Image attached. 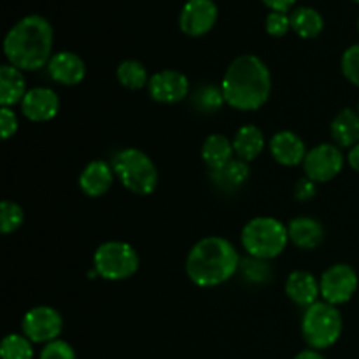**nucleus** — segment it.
<instances>
[{
    "label": "nucleus",
    "mask_w": 359,
    "mask_h": 359,
    "mask_svg": "<svg viewBox=\"0 0 359 359\" xmlns=\"http://www.w3.org/2000/svg\"><path fill=\"white\" fill-rule=\"evenodd\" d=\"M219 86L228 107L255 112L269 102L272 74L258 55H241L228 65Z\"/></svg>",
    "instance_id": "nucleus-1"
},
{
    "label": "nucleus",
    "mask_w": 359,
    "mask_h": 359,
    "mask_svg": "<svg viewBox=\"0 0 359 359\" xmlns=\"http://www.w3.org/2000/svg\"><path fill=\"white\" fill-rule=\"evenodd\" d=\"M55 42L53 25L41 14H28L18 20L4 37L7 63L23 72H37L48 67Z\"/></svg>",
    "instance_id": "nucleus-2"
},
{
    "label": "nucleus",
    "mask_w": 359,
    "mask_h": 359,
    "mask_svg": "<svg viewBox=\"0 0 359 359\" xmlns=\"http://www.w3.org/2000/svg\"><path fill=\"white\" fill-rule=\"evenodd\" d=\"M241 262L237 248L228 238L210 235L189 249L186 276L198 287H217L241 270Z\"/></svg>",
    "instance_id": "nucleus-3"
},
{
    "label": "nucleus",
    "mask_w": 359,
    "mask_h": 359,
    "mask_svg": "<svg viewBox=\"0 0 359 359\" xmlns=\"http://www.w3.org/2000/svg\"><path fill=\"white\" fill-rule=\"evenodd\" d=\"M241 244L248 256L263 262L277 258L290 244L287 224L272 216H258L244 224Z\"/></svg>",
    "instance_id": "nucleus-4"
},
{
    "label": "nucleus",
    "mask_w": 359,
    "mask_h": 359,
    "mask_svg": "<svg viewBox=\"0 0 359 359\" xmlns=\"http://www.w3.org/2000/svg\"><path fill=\"white\" fill-rule=\"evenodd\" d=\"M116 181L125 189L139 196H147L158 188V168L153 158L139 147H125L112 158Z\"/></svg>",
    "instance_id": "nucleus-5"
},
{
    "label": "nucleus",
    "mask_w": 359,
    "mask_h": 359,
    "mask_svg": "<svg viewBox=\"0 0 359 359\" xmlns=\"http://www.w3.org/2000/svg\"><path fill=\"white\" fill-rule=\"evenodd\" d=\"M342 332L344 319L339 307L319 300L305 309L302 318V337L311 349H330L339 342Z\"/></svg>",
    "instance_id": "nucleus-6"
},
{
    "label": "nucleus",
    "mask_w": 359,
    "mask_h": 359,
    "mask_svg": "<svg viewBox=\"0 0 359 359\" xmlns=\"http://www.w3.org/2000/svg\"><path fill=\"white\" fill-rule=\"evenodd\" d=\"M140 258L132 244L123 241H107L95 249L93 269L98 277L109 283L132 279L139 272Z\"/></svg>",
    "instance_id": "nucleus-7"
},
{
    "label": "nucleus",
    "mask_w": 359,
    "mask_h": 359,
    "mask_svg": "<svg viewBox=\"0 0 359 359\" xmlns=\"http://www.w3.org/2000/svg\"><path fill=\"white\" fill-rule=\"evenodd\" d=\"M319 286H321V300L339 307L353 300L356 294L359 287L358 272L347 263H335L321 273Z\"/></svg>",
    "instance_id": "nucleus-8"
},
{
    "label": "nucleus",
    "mask_w": 359,
    "mask_h": 359,
    "mask_svg": "<svg viewBox=\"0 0 359 359\" xmlns=\"http://www.w3.org/2000/svg\"><path fill=\"white\" fill-rule=\"evenodd\" d=\"M344 163H346V156L342 149L337 144L325 142L309 149L302 167H304L305 177L312 179L318 184H325L342 172Z\"/></svg>",
    "instance_id": "nucleus-9"
},
{
    "label": "nucleus",
    "mask_w": 359,
    "mask_h": 359,
    "mask_svg": "<svg viewBox=\"0 0 359 359\" xmlns=\"http://www.w3.org/2000/svg\"><path fill=\"white\" fill-rule=\"evenodd\" d=\"M63 332V318L49 305L30 309L21 319V333L34 344H49L58 340Z\"/></svg>",
    "instance_id": "nucleus-10"
},
{
    "label": "nucleus",
    "mask_w": 359,
    "mask_h": 359,
    "mask_svg": "<svg viewBox=\"0 0 359 359\" xmlns=\"http://www.w3.org/2000/svg\"><path fill=\"white\" fill-rule=\"evenodd\" d=\"M219 11L214 0H186L179 13V28L188 37H203L216 25Z\"/></svg>",
    "instance_id": "nucleus-11"
},
{
    "label": "nucleus",
    "mask_w": 359,
    "mask_h": 359,
    "mask_svg": "<svg viewBox=\"0 0 359 359\" xmlns=\"http://www.w3.org/2000/svg\"><path fill=\"white\" fill-rule=\"evenodd\" d=\"M189 79L186 74L175 69H163L153 74L147 84L149 97L158 104L174 105L184 100L189 95Z\"/></svg>",
    "instance_id": "nucleus-12"
},
{
    "label": "nucleus",
    "mask_w": 359,
    "mask_h": 359,
    "mask_svg": "<svg viewBox=\"0 0 359 359\" xmlns=\"http://www.w3.org/2000/svg\"><path fill=\"white\" fill-rule=\"evenodd\" d=\"M21 114L32 123H48L60 112V97L53 88H30L20 104Z\"/></svg>",
    "instance_id": "nucleus-13"
},
{
    "label": "nucleus",
    "mask_w": 359,
    "mask_h": 359,
    "mask_svg": "<svg viewBox=\"0 0 359 359\" xmlns=\"http://www.w3.org/2000/svg\"><path fill=\"white\" fill-rule=\"evenodd\" d=\"M269 151L273 160L283 167H297L304 163L309 149L304 139L291 130L273 133L269 140Z\"/></svg>",
    "instance_id": "nucleus-14"
},
{
    "label": "nucleus",
    "mask_w": 359,
    "mask_h": 359,
    "mask_svg": "<svg viewBox=\"0 0 359 359\" xmlns=\"http://www.w3.org/2000/svg\"><path fill=\"white\" fill-rule=\"evenodd\" d=\"M48 72L49 77L62 86H77L86 77V63L77 53L58 51L49 60Z\"/></svg>",
    "instance_id": "nucleus-15"
},
{
    "label": "nucleus",
    "mask_w": 359,
    "mask_h": 359,
    "mask_svg": "<svg viewBox=\"0 0 359 359\" xmlns=\"http://www.w3.org/2000/svg\"><path fill=\"white\" fill-rule=\"evenodd\" d=\"M116 181L114 168L105 160H93L81 170L79 189L90 198H100L107 195Z\"/></svg>",
    "instance_id": "nucleus-16"
},
{
    "label": "nucleus",
    "mask_w": 359,
    "mask_h": 359,
    "mask_svg": "<svg viewBox=\"0 0 359 359\" xmlns=\"http://www.w3.org/2000/svg\"><path fill=\"white\" fill-rule=\"evenodd\" d=\"M287 298L298 307H311L321 298V286L319 279L311 272L305 270H294L287 276L286 284H284Z\"/></svg>",
    "instance_id": "nucleus-17"
},
{
    "label": "nucleus",
    "mask_w": 359,
    "mask_h": 359,
    "mask_svg": "<svg viewBox=\"0 0 359 359\" xmlns=\"http://www.w3.org/2000/svg\"><path fill=\"white\" fill-rule=\"evenodd\" d=\"M290 244L302 251H314L325 241V228L316 217L298 216L287 224Z\"/></svg>",
    "instance_id": "nucleus-18"
},
{
    "label": "nucleus",
    "mask_w": 359,
    "mask_h": 359,
    "mask_svg": "<svg viewBox=\"0 0 359 359\" xmlns=\"http://www.w3.org/2000/svg\"><path fill=\"white\" fill-rule=\"evenodd\" d=\"M235 149V158L242 161H255L256 158L262 156V153L266 147L265 133L256 125H244L235 132V137L231 139Z\"/></svg>",
    "instance_id": "nucleus-19"
},
{
    "label": "nucleus",
    "mask_w": 359,
    "mask_h": 359,
    "mask_svg": "<svg viewBox=\"0 0 359 359\" xmlns=\"http://www.w3.org/2000/svg\"><path fill=\"white\" fill-rule=\"evenodd\" d=\"M27 91V79H25L23 70L16 69L11 63H4L0 67V105L14 107L16 104H21Z\"/></svg>",
    "instance_id": "nucleus-20"
},
{
    "label": "nucleus",
    "mask_w": 359,
    "mask_h": 359,
    "mask_svg": "<svg viewBox=\"0 0 359 359\" xmlns=\"http://www.w3.org/2000/svg\"><path fill=\"white\" fill-rule=\"evenodd\" d=\"M330 135L340 149H351L359 144V112L349 107L342 109L330 125Z\"/></svg>",
    "instance_id": "nucleus-21"
},
{
    "label": "nucleus",
    "mask_w": 359,
    "mask_h": 359,
    "mask_svg": "<svg viewBox=\"0 0 359 359\" xmlns=\"http://www.w3.org/2000/svg\"><path fill=\"white\" fill-rule=\"evenodd\" d=\"M235 158L233 142L223 133H210L202 144V160L210 172L219 170Z\"/></svg>",
    "instance_id": "nucleus-22"
},
{
    "label": "nucleus",
    "mask_w": 359,
    "mask_h": 359,
    "mask_svg": "<svg viewBox=\"0 0 359 359\" xmlns=\"http://www.w3.org/2000/svg\"><path fill=\"white\" fill-rule=\"evenodd\" d=\"M291 30L302 39H316L325 30V18L311 6L294 7L290 13Z\"/></svg>",
    "instance_id": "nucleus-23"
},
{
    "label": "nucleus",
    "mask_w": 359,
    "mask_h": 359,
    "mask_svg": "<svg viewBox=\"0 0 359 359\" xmlns=\"http://www.w3.org/2000/svg\"><path fill=\"white\" fill-rule=\"evenodd\" d=\"M251 177V167L248 161H242L238 158H233L228 165H224L219 170L210 172V179L214 184L219 186L224 191H233V189L242 188Z\"/></svg>",
    "instance_id": "nucleus-24"
},
{
    "label": "nucleus",
    "mask_w": 359,
    "mask_h": 359,
    "mask_svg": "<svg viewBox=\"0 0 359 359\" xmlns=\"http://www.w3.org/2000/svg\"><path fill=\"white\" fill-rule=\"evenodd\" d=\"M116 77H118V83L123 88L132 91L147 88L151 79L147 69L139 60H123L118 65V69H116Z\"/></svg>",
    "instance_id": "nucleus-25"
},
{
    "label": "nucleus",
    "mask_w": 359,
    "mask_h": 359,
    "mask_svg": "<svg viewBox=\"0 0 359 359\" xmlns=\"http://www.w3.org/2000/svg\"><path fill=\"white\" fill-rule=\"evenodd\" d=\"M34 342L28 340L23 333H9L0 344V358L2 359H34Z\"/></svg>",
    "instance_id": "nucleus-26"
},
{
    "label": "nucleus",
    "mask_w": 359,
    "mask_h": 359,
    "mask_svg": "<svg viewBox=\"0 0 359 359\" xmlns=\"http://www.w3.org/2000/svg\"><path fill=\"white\" fill-rule=\"evenodd\" d=\"M224 102V95L221 86H214V84H203L198 90L193 93V105L198 109L202 114H214V112L221 111Z\"/></svg>",
    "instance_id": "nucleus-27"
},
{
    "label": "nucleus",
    "mask_w": 359,
    "mask_h": 359,
    "mask_svg": "<svg viewBox=\"0 0 359 359\" xmlns=\"http://www.w3.org/2000/svg\"><path fill=\"white\" fill-rule=\"evenodd\" d=\"M25 223V210L14 200H4L0 203V231L11 235L20 230Z\"/></svg>",
    "instance_id": "nucleus-28"
},
{
    "label": "nucleus",
    "mask_w": 359,
    "mask_h": 359,
    "mask_svg": "<svg viewBox=\"0 0 359 359\" xmlns=\"http://www.w3.org/2000/svg\"><path fill=\"white\" fill-rule=\"evenodd\" d=\"M238 272L251 284H265L272 279V266L269 265V262L251 258V256L242 259Z\"/></svg>",
    "instance_id": "nucleus-29"
},
{
    "label": "nucleus",
    "mask_w": 359,
    "mask_h": 359,
    "mask_svg": "<svg viewBox=\"0 0 359 359\" xmlns=\"http://www.w3.org/2000/svg\"><path fill=\"white\" fill-rule=\"evenodd\" d=\"M340 69H342L344 77L353 86L359 88V42L358 44L349 46L344 51L342 60H340Z\"/></svg>",
    "instance_id": "nucleus-30"
},
{
    "label": "nucleus",
    "mask_w": 359,
    "mask_h": 359,
    "mask_svg": "<svg viewBox=\"0 0 359 359\" xmlns=\"http://www.w3.org/2000/svg\"><path fill=\"white\" fill-rule=\"evenodd\" d=\"M266 34L272 37H284L291 30L290 13H279V11H270L265 20Z\"/></svg>",
    "instance_id": "nucleus-31"
},
{
    "label": "nucleus",
    "mask_w": 359,
    "mask_h": 359,
    "mask_svg": "<svg viewBox=\"0 0 359 359\" xmlns=\"http://www.w3.org/2000/svg\"><path fill=\"white\" fill-rule=\"evenodd\" d=\"M39 359H77V354L69 342L58 339L42 347Z\"/></svg>",
    "instance_id": "nucleus-32"
},
{
    "label": "nucleus",
    "mask_w": 359,
    "mask_h": 359,
    "mask_svg": "<svg viewBox=\"0 0 359 359\" xmlns=\"http://www.w3.org/2000/svg\"><path fill=\"white\" fill-rule=\"evenodd\" d=\"M18 128H20V121H18V114L13 111V107L0 109V133H2V140H9L11 137L16 135Z\"/></svg>",
    "instance_id": "nucleus-33"
},
{
    "label": "nucleus",
    "mask_w": 359,
    "mask_h": 359,
    "mask_svg": "<svg viewBox=\"0 0 359 359\" xmlns=\"http://www.w3.org/2000/svg\"><path fill=\"white\" fill-rule=\"evenodd\" d=\"M293 193L294 198H297L298 202H309V200H312L318 195V182H314L309 177L298 179V182L294 184Z\"/></svg>",
    "instance_id": "nucleus-34"
},
{
    "label": "nucleus",
    "mask_w": 359,
    "mask_h": 359,
    "mask_svg": "<svg viewBox=\"0 0 359 359\" xmlns=\"http://www.w3.org/2000/svg\"><path fill=\"white\" fill-rule=\"evenodd\" d=\"M270 11H279V13H290L294 7L297 0H262Z\"/></svg>",
    "instance_id": "nucleus-35"
},
{
    "label": "nucleus",
    "mask_w": 359,
    "mask_h": 359,
    "mask_svg": "<svg viewBox=\"0 0 359 359\" xmlns=\"http://www.w3.org/2000/svg\"><path fill=\"white\" fill-rule=\"evenodd\" d=\"M346 160L353 170L359 172V144H356L354 147H351L349 153H347V156H346Z\"/></svg>",
    "instance_id": "nucleus-36"
},
{
    "label": "nucleus",
    "mask_w": 359,
    "mask_h": 359,
    "mask_svg": "<svg viewBox=\"0 0 359 359\" xmlns=\"http://www.w3.org/2000/svg\"><path fill=\"white\" fill-rule=\"evenodd\" d=\"M293 359H326V358L323 356L321 351H316V349H311V347H309V349L298 353Z\"/></svg>",
    "instance_id": "nucleus-37"
},
{
    "label": "nucleus",
    "mask_w": 359,
    "mask_h": 359,
    "mask_svg": "<svg viewBox=\"0 0 359 359\" xmlns=\"http://www.w3.org/2000/svg\"><path fill=\"white\" fill-rule=\"evenodd\" d=\"M358 32H359V18H358Z\"/></svg>",
    "instance_id": "nucleus-38"
},
{
    "label": "nucleus",
    "mask_w": 359,
    "mask_h": 359,
    "mask_svg": "<svg viewBox=\"0 0 359 359\" xmlns=\"http://www.w3.org/2000/svg\"><path fill=\"white\" fill-rule=\"evenodd\" d=\"M353 2H359V0H353Z\"/></svg>",
    "instance_id": "nucleus-39"
},
{
    "label": "nucleus",
    "mask_w": 359,
    "mask_h": 359,
    "mask_svg": "<svg viewBox=\"0 0 359 359\" xmlns=\"http://www.w3.org/2000/svg\"><path fill=\"white\" fill-rule=\"evenodd\" d=\"M358 112H359V105H358Z\"/></svg>",
    "instance_id": "nucleus-40"
}]
</instances>
